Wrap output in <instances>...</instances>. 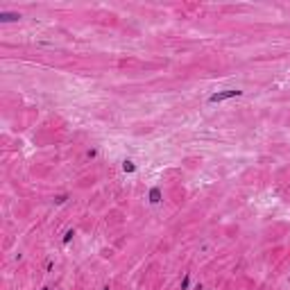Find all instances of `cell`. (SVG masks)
Returning <instances> with one entry per match:
<instances>
[{"label":"cell","mask_w":290,"mask_h":290,"mask_svg":"<svg viewBox=\"0 0 290 290\" xmlns=\"http://www.w3.org/2000/svg\"><path fill=\"white\" fill-rule=\"evenodd\" d=\"M243 95V91H220V93H213L209 98V102H222V100H229V98H238Z\"/></svg>","instance_id":"6da1fadb"},{"label":"cell","mask_w":290,"mask_h":290,"mask_svg":"<svg viewBox=\"0 0 290 290\" xmlns=\"http://www.w3.org/2000/svg\"><path fill=\"white\" fill-rule=\"evenodd\" d=\"M159 197H161L159 188H152V193H150V202H152V204H156V202H159Z\"/></svg>","instance_id":"7a4b0ae2"},{"label":"cell","mask_w":290,"mask_h":290,"mask_svg":"<svg viewBox=\"0 0 290 290\" xmlns=\"http://www.w3.org/2000/svg\"><path fill=\"white\" fill-rule=\"evenodd\" d=\"M0 18L2 21H14V18H18V14H0Z\"/></svg>","instance_id":"3957f363"},{"label":"cell","mask_w":290,"mask_h":290,"mask_svg":"<svg viewBox=\"0 0 290 290\" xmlns=\"http://www.w3.org/2000/svg\"><path fill=\"white\" fill-rule=\"evenodd\" d=\"M122 168H125L127 172H134V163H132V161H125V166H122Z\"/></svg>","instance_id":"277c9868"}]
</instances>
